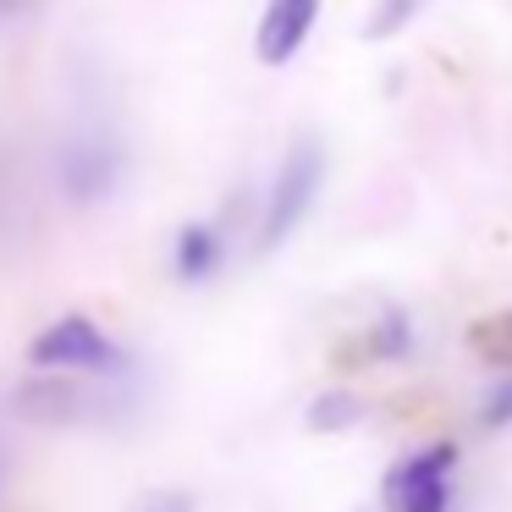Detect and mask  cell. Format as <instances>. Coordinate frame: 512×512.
<instances>
[{
  "label": "cell",
  "mask_w": 512,
  "mask_h": 512,
  "mask_svg": "<svg viewBox=\"0 0 512 512\" xmlns=\"http://www.w3.org/2000/svg\"><path fill=\"white\" fill-rule=\"evenodd\" d=\"M320 182H325V149L314 138H298L287 149V160L276 166V182L265 193V215H259V254L281 248L292 232L303 226V215L314 210L320 199Z\"/></svg>",
  "instance_id": "1"
},
{
  "label": "cell",
  "mask_w": 512,
  "mask_h": 512,
  "mask_svg": "<svg viewBox=\"0 0 512 512\" xmlns=\"http://www.w3.org/2000/svg\"><path fill=\"white\" fill-rule=\"evenodd\" d=\"M452 474H457V446L435 441L424 452H408L386 468L380 479V507L386 512H452Z\"/></svg>",
  "instance_id": "2"
},
{
  "label": "cell",
  "mask_w": 512,
  "mask_h": 512,
  "mask_svg": "<svg viewBox=\"0 0 512 512\" xmlns=\"http://www.w3.org/2000/svg\"><path fill=\"white\" fill-rule=\"evenodd\" d=\"M28 364L56 369V375H122L127 358L89 314H61V320L28 347Z\"/></svg>",
  "instance_id": "3"
},
{
  "label": "cell",
  "mask_w": 512,
  "mask_h": 512,
  "mask_svg": "<svg viewBox=\"0 0 512 512\" xmlns=\"http://www.w3.org/2000/svg\"><path fill=\"white\" fill-rule=\"evenodd\" d=\"M122 177V149H116L111 133H78L61 155V182H67V199L94 204L116 188Z\"/></svg>",
  "instance_id": "4"
},
{
  "label": "cell",
  "mask_w": 512,
  "mask_h": 512,
  "mask_svg": "<svg viewBox=\"0 0 512 512\" xmlns=\"http://www.w3.org/2000/svg\"><path fill=\"white\" fill-rule=\"evenodd\" d=\"M314 23H320V0H265L259 28H254V56L265 67H287L309 45Z\"/></svg>",
  "instance_id": "5"
},
{
  "label": "cell",
  "mask_w": 512,
  "mask_h": 512,
  "mask_svg": "<svg viewBox=\"0 0 512 512\" xmlns=\"http://www.w3.org/2000/svg\"><path fill=\"white\" fill-rule=\"evenodd\" d=\"M17 402H23L28 419H45V424L100 419V408H111V397H100V391H78V386H67V380H56V386H28V391H17Z\"/></svg>",
  "instance_id": "6"
},
{
  "label": "cell",
  "mask_w": 512,
  "mask_h": 512,
  "mask_svg": "<svg viewBox=\"0 0 512 512\" xmlns=\"http://www.w3.org/2000/svg\"><path fill=\"white\" fill-rule=\"evenodd\" d=\"M221 254H226V243L210 221H188L177 232V276L182 281H210L221 270Z\"/></svg>",
  "instance_id": "7"
},
{
  "label": "cell",
  "mask_w": 512,
  "mask_h": 512,
  "mask_svg": "<svg viewBox=\"0 0 512 512\" xmlns=\"http://www.w3.org/2000/svg\"><path fill=\"white\" fill-rule=\"evenodd\" d=\"M364 353H369V358H386V364H402V358L413 353V320H408L402 309H386V314L375 320V331H369Z\"/></svg>",
  "instance_id": "8"
},
{
  "label": "cell",
  "mask_w": 512,
  "mask_h": 512,
  "mask_svg": "<svg viewBox=\"0 0 512 512\" xmlns=\"http://www.w3.org/2000/svg\"><path fill=\"white\" fill-rule=\"evenodd\" d=\"M353 424H364V397H353V391H325V397L309 402V430L331 435V430H353Z\"/></svg>",
  "instance_id": "9"
},
{
  "label": "cell",
  "mask_w": 512,
  "mask_h": 512,
  "mask_svg": "<svg viewBox=\"0 0 512 512\" xmlns=\"http://www.w3.org/2000/svg\"><path fill=\"white\" fill-rule=\"evenodd\" d=\"M468 342H474V353L485 358V364L512 369V314H490V320H479L474 331H468Z\"/></svg>",
  "instance_id": "10"
},
{
  "label": "cell",
  "mask_w": 512,
  "mask_h": 512,
  "mask_svg": "<svg viewBox=\"0 0 512 512\" xmlns=\"http://www.w3.org/2000/svg\"><path fill=\"white\" fill-rule=\"evenodd\" d=\"M424 6H430V0H375L369 17H364V39H397Z\"/></svg>",
  "instance_id": "11"
},
{
  "label": "cell",
  "mask_w": 512,
  "mask_h": 512,
  "mask_svg": "<svg viewBox=\"0 0 512 512\" xmlns=\"http://www.w3.org/2000/svg\"><path fill=\"white\" fill-rule=\"evenodd\" d=\"M507 424H512V375H501L479 397V430H507Z\"/></svg>",
  "instance_id": "12"
},
{
  "label": "cell",
  "mask_w": 512,
  "mask_h": 512,
  "mask_svg": "<svg viewBox=\"0 0 512 512\" xmlns=\"http://www.w3.org/2000/svg\"><path fill=\"white\" fill-rule=\"evenodd\" d=\"M127 512H193V496H182V490H149Z\"/></svg>",
  "instance_id": "13"
},
{
  "label": "cell",
  "mask_w": 512,
  "mask_h": 512,
  "mask_svg": "<svg viewBox=\"0 0 512 512\" xmlns=\"http://www.w3.org/2000/svg\"><path fill=\"white\" fill-rule=\"evenodd\" d=\"M0 479H6V452H0Z\"/></svg>",
  "instance_id": "14"
}]
</instances>
